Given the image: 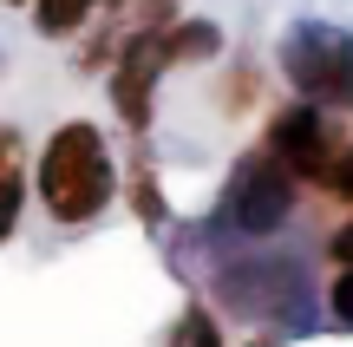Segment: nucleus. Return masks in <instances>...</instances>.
Here are the masks:
<instances>
[{
	"mask_svg": "<svg viewBox=\"0 0 353 347\" xmlns=\"http://www.w3.org/2000/svg\"><path fill=\"white\" fill-rule=\"evenodd\" d=\"M33 190L59 230H85V223L105 217V204L125 190V177H118V157L92 118H65L46 138V151L33 164Z\"/></svg>",
	"mask_w": 353,
	"mask_h": 347,
	"instance_id": "1",
	"label": "nucleus"
},
{
	"mask_svg": "<svg viewBox=\"0 0 353 347\" xmlns=\"http://www.w3.org/2000/svg\"><path fill=\"white\" fill-rule=\"evenodd\" d=\"M301 190H307V184L294 177L268 144H255V151H242L236 170H229L223 204H216V223H229L236 236L262 243V236H275L281 223L294 217V197H301Z\"/></svg>",
	"mask_w": 353,
	"mask_h": 347,
	"instance_id": "2",
	"label": "nucleus"
},
{
	"mask_svg": "<svg viewBox=\"0 0 353 347\" xmlns=\"http://www.w3.org/2000/svg\"><path fill=\"white\" fill-rule=\"evenodd\" d=\"M281 79L294 99L321 112H353V33L327 20H301L281 33Z\"/></svg>",
	"mask_w": 353,
	"mask_h": 347,
	"instance_id": "3",
	"label": "nucleus"
},
{
	"mask_svg": "<svg viewBox=\"0 0 353 347\" xmlns=\"http://www.w3.org/2000/svg\"><path fill=\"white\" fill-rule=\"evenodd\" d=\"M262 144H268V151H275L301 184H314V190H321V177L334 170V157H341V131H334V118L321 112V105H307V99L281 105V112L268 118Z\"/></svg>",
	"mask_w": 353,
	"mask_h": 347,
	"instance_id": "4",
	"label": "nucleus"
},
{
	"mask_svg": "<svg viewBox=\"0 0 353 347\" xmlns=\"http://www.w3.org/2000/svg\"><path fill=\"white\" fill-rule=\"evenodd\" d=\"M216 301L242 321H288L301 315V282H294L288 262H229L216 269Z\"/></svg>",
	"mask_w": 353,
	"mask_h": 347,
	"instance_id": "5",
	"label": "nucleus"
},
{
	"mask_svg": "<svg viewBox=\"0 0 353 347\" xmlns=\"http://www.w3.org/2000/svg\"><path fill=\"white\" fill-rule=\"evenodd\" d=\"M170 66H164V52H157V33H125V46H118V59H112V112L125 118V131L131 138H144L151 131V118H157V79H164Z\"/></svg>",
	"mask_w": 353,
	"mask_h": 347,
	"instance_id": "6",
	"label": "nucleus"
},
{
	"mask_svg": "<svg viewBox=\"0 0 353 347\" xmlns=\"http://www.w3.org/2000/svg\"><path fill=\"white\" fill-rule=\"evenodd\" d=\"M157 52H164V66H210L223 52V26L216 20H170L157 33Z\"/></svg>",
	"mask_w": 353,
	"mask_h": 347,
	"instance_id": "7",
	"label": "nucleus"
},
{
	"mask_svg": "<svg viewBox=\"0 0 353 347\" xmlns=\"http://www.w3.org/2000/svg\"><path fill=\"white\" fill-rule=\"evenodd\" d=\"M112 0H33V33L39 39H72L92 20H105Z\"/></svg>",
	"mask_w": 353,
	"mask_h": 347,
	"instance_id": "8",
	"label": "nucleus"
},
{
	"mask_svg": "<svg viewBox=\"0 0 353 347\" xmlns=\"http://www.w3.org/2000/svg\"><path fill=\"white\" fill-rule=\"evenodd\" d=\"M125 190H131V210H138V223H151V230H164L170 223V204H164V184H157V170H151V157H131V170H125Z\"/></svg>",
	"mask_w": 353,
	"mask_h": 347,
	"instance_id": "9",
	"label": "nucleus"
},
{
	"mask_svg": "<svg viewBox=\"0 0 353 347\" xmlns=\"http://www.w3.org/2000/svg\"><path fill=\"white\" fill-rule=\"evenodd\" d=\"M170 347H229L223 341V315L203 308V301H183V315L170 321Z\"/></svg>",
	"mask_w": 353,
	"mask_h": 347,
	"instance_id": "10",
	"label": "nucleus"
},
{
	"mask_svg": "<svg viewBox=\"0 0 353 347\" xmlns=\"http://www.w3.org/2000/svg\"><path fill=\"white\" fill-rule=\"evenodd\" d=\"M118 20H125V33H164V26L183 20V13H176V0H125Z\"/></svg>",
	"mask_w": 353,
	"mask_h": 347,
	"instance_id": "11",
	"label": "nucleus"
},
{
	"mask_svg": "<svg viewBox=\"0 0 353 347\" xmlns=\"http://www.w3.org/2000/svg\"><path fill=\"white\" fill-rule=\"evenodd\" d=\"M255 99H262V72H255V59H236V66H229V79H223V105L242 118Z\"/></svg>",
	"mask_w": 353,
	"mask_h": 347,
	"instance_id": "12",
	"label": "nucleus"
},
{
	"mask_svg": "<svg viewBox=\"0 0 353 347\" xmlns=\"http://www.w3.org/2000/svg\"><path fill=\"white\" fill-rule=\"evenodd\" d=\"M26 177V138L20 125H0V190H20Z\"/></svg>",
	"mask_w": 353,
	"mask_h": 347,
	"instance_id": "13",
	"label": "nucleus"
},
{
	"mask_svg": "<svg viewBox=\"0 0 353 347\" xmlns=\"http://www.w3.org/2000/svg\"><path fill=\"white\" fill-rule=\"evenodd\" d=\"M327 315L341 328H353V262H334V282H327Z\"/></svg>",
	"mask_w": 353,
	"mask_h": 347,
	"instance_id": "14",
	"label": "nucleus"
},
{
	"mask_svg": "<svg viewBox=\"0 0 353 347\" xmlns=\"http://www.w3.org/2000/svg\"><path fill=\"white\" fill-rule=\"evenodd\" d=\"M321 197H334V204H347V210H353V144H341L334 170L321 177Z\"/></svg>",
	"mask_w": 353,
	"mask_h": 347,
	"instance_id": "15",
	"label": "nucleus"
},
{
	"mask_svg": "<svg viewBox=\"0 0 353 347\" xmlns=\"http://www.w3.org/2000/svg\"><path fill=\"white\" fill-rule=\"evenodd\" d=\"M13 230H20V190H0V249L13 243Z\"/></svg>",
	"mask_w": 353,
	"mask_h": 347,
	"instance_id": "16",
	"label": "nucleus"
},
{
	"mask_svg": "<svg viewBox=\"0 0 353 347\" xmlns=\"http://www.w3.org/2000/svg\"><path fill=\"white\" fill-rule=\"evenodd\" d=\"M327 256H334V262H353V217L341 223V230H334V243H327Z\"/></svg>",
	"mask_w": 353,
	"mask_h": 347,
	"instance_id": "17",
	"label": "nucleus"
},
{
	"mask_svg": "<svg viewBox=\"0 0 353 347\" xmlns=\"http://www.w3.org/2000/svg\"><path fill=\"white\" fill-rule=\"evenodd\" d=\"M249 347H281V341H275V335H255V341H249Z\"/></svg>",
	"mask_w": 353,
	"mask_h": 347,
	"instance_id": "18",
	"label": "nucleus"
},
{
	"mask_svg": "<svg viewBox=\"0 0 353 347\" xmlns=\"http://www.w3.org/2000/svg\"><path fill=\"white\" fill-rule=\"evenodd\" d=\"M0 7H33V0H0Z\"/></svg>",
	"mask_w": 353,
	"mask_h": 347,
	"instance_id": "19",
	"label": "nucleus"
}]
</instances>
